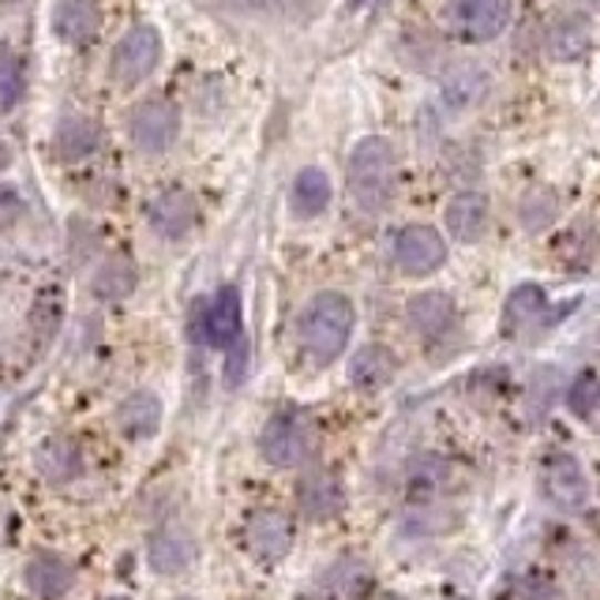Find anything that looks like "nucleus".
Here are the masks:
<instances>
[{"label":"nucleus","mask_w":600,"mask_h":600,"mask_svg":"<svg viewBox=\"0 0 600 600\" xmlns=\"http://www.w3.org/2000/svg\"><path fill=\"white\" fill-rule=\"evenodd\" d=\"M346 184H349V200L357 203V211H364V214L387 211V206L395 203V189H398V159H395L390 140L368 135V140H360L353 146Z\"/></svg>","instance_id":"1"},{"label":"nucleus","mask_w":600,"mask_h":600,"mask_svg":"<svg viewBox=\"0 0 600 600\" xmlns=\"http://www.w3.org/2000/svg\"><path fill=\"white\" fill-rule=\"evenodd\" d=\"M353 327H357V308L346 293H319L301 312V346L316 364H330L346 353Z\"/></svg>","instance_id":"2"},{"label":"nucleus","mask_w":600,"mask_h":600,"mask_svg":"<svg viewBox=\"0 0 600 600\" xmlns=\"http://www.w3.org/2000/svg\"><path fill=\"white\" fill-rule=\"evenodd\" d=\"M192 338L206 342L214 349H230L244 338V323H241V293L233 285H222L206 304L192 308Z\"/></svg>","instance_id":"3"},{"label":"nucleus","mask_w":600,"mask_h":600,"mask_svg":"<svg viewBox=\"0 0 600 600\" xmlns=\"http://www.w3.org/2000/svg\"><path fill=\"white\" fill-rule=\"evenodd\" d=\"M159 61H162L159 27L140 23V27H132V31H124L121 42H116L113 57H110V80L116 87H135L159 68Z\"/></svg>","instance_id":"4"},{"label":"nucleus","mask_w":600,"mask_h":600,"mask_svg":"<svg viewBox=\"0 0 600 600\" xmlns=\"http://www.w3.org/2000/svg\"><path fill=\"white\" fill-rule=\"evenodd\" d=\"M308 447H312V431L304 425L301 413L293 409H282L263 425L260 431V455L278 469H293L308 458Z\"/></svg>","instance_id":"5"},{"label":"nucleus","mask_w":600,"mask_h":600,"mask_svg":"<svg viewBox=\"0 0 600 600\" xmlns=\"http://www.w3.org/2000/svg\"><path fill=\"white\" fill-rule=\"evenodd\" d=\"M395 263L406 278H428L447 263V241H443L436 225H406L395 241Z\"/></svg>","instance_id":"6"},{"label":"nucleus","mask_w":600,"mask_h":600,"mask_svg":"<svg viewBox=\"0 0 600 600\" xmlns=\"http://www.w3.org/2000/svg\"><path fill=\"white\" fill-rule=\"evenodd\" d=\"M447 16L466 42H491L515 19V0H450Z\"/></svg>","instance_id":"7"},{"label":"nucleus","mask_w":600,"mask_h":600,"mask_svg":"<svg viewBox=\"0 0 600 600\" xmlns=\"http://www.w3.org/2000/svg\"><path fill=\"white\" fill-rule=\"evenodd\" d=\"M128 132H132V143L146 154H162L170 151L176 132H181V113L173 110L165 98H146L128 116Z\"/></svg>","instance_id":"8"},{"label":"nucleus","mask_w":600,"mask_h":600,"mask_svg":"<svg viewBox=\"0 0 600 600\" xmlns=\"http://www.w3.org/2000/svg\"><path fill=\"white\" fill-rule=\"evenodd\" d=\"M545 491L548 499L567 510V515H582L589 507V477L582 461L574 455H552L545 461Z\"/></svg>","instance_id":"9"},{"label":"nucleus","mask_w":600,"mask_h":600,"mask_svg":"<svg viewBox=\"0 0 600 600\" xmlns=\"http://www.w3.org/2000/svg\"><path fill=\"white\" fill-rule=\"evenodd\" d=\"M244 545L255 559L263 563H278V559L289 556L293 548V521L282 515V510H255V515L244 521Z\"/></svg>","instance_id":"10"},{"label":"nucleus","mask_w":600,"mask_h":600,"mask_svg":"<svg viewBox=\"0 0 600 600\" xmlns=\"http://www.w3.org/2000/svg\"><path fill=\"white\" fill-rule=\"evenodd\" d=\"M53 31L68 45H91L102 31V8L98 0H61L53 8Z\"/></svg>","instance_id":"11"},{"label":"nucleus","mask_w":600,"mask_h":600,"mask_svg":"<svg viewBox=\"0 0 600 600\" xmlns=\"http://www.w3.org/2000/svg\"><path fill=\"white\" fill-rule=\"evenodd\" d=\"M297 504L312 521H327V518L342 515V507H346V491H342L338 477L327 474V469H312L297 488Z\"/></svg>","instance_id":"12"},{"label":"nucleus","mask_w":600,"mask_h":600,"mask_svg":"<svg viewBox=\"0 0 600 600\" xmlns=\"http://www.w3.org/2000/svg\"><path fill=\"white\" fill-rule=\"evenodd\" d=\"M406 319L420 338H443V334L455 327L458 312H455V301H450L447 293L425 289L406 304Z\"/></svg>","instance_id":"13"},{"label":"nucleus","mask_w":600,"mask_h":600,"mask_svg":"<svg viewBox=\"0 0 600 600\" xmlns=\"http://www.w3.org/2000/svg\"><path fill=\"white\" fill-rule=\"evenodd\" d=\"M443 230L461 244H474L488 230V200L480 192H458L443 211Z\"/></svg>","instance_id":"14"},{"label":"nucleus","mask_w":600,"mask_h":600,"mask_svg":"<svg viewBox=\"0 0 600 600\" xmlns=\"http://www.w3.org/2000/svg\"><path fill=\"white\" fill-rule=\"evenodd\" d=\"M151 225L165 241H181L195 225V200L189 192H162L151 203Z\"/></svg>","instance_id":"15"},{"label":"nucleus","mask_w":600,"mask_h":600,"mask_svg":"<svg viewBox=\"0 0 600 600\" xmlns=\"http://www.w3.org/2000/svg\"><path fill=\"white\" fill-rule=\"evenodd\" d=\"M589 45H593V23H589L586 16H563L548 27V53H552L556 61L563 64L582 61Z\"/></svg>","instance_id":"16"},{"label":"nucleus","mask_w":600,"mask_h":600,"mask_svg":"<svg viewBox=\"0 0 600 600\" xmlns=\"http://www.w3.org/2000/svg\"><path fill=\"white\" fill-rule=\"evenodd\" d=\"M116 425L128 439H151L162 428V401L151 390H135L116 406Z\"/></svg>","instance_id":"17"},{"label":"nucleus","mask_w":600,"mask_h":600,"mask_svg":"<svg viewBox=\"0 0 600 600\" xmlns=\"http://www.w3.org/2000/svg\"><path fill=\"white\" fill-rule=\"evenodd\" d=\"M334 200V189H330V176L319 170V165H308V170L297 173L293 181V192H289V206L297 218H319L323 211L330 206Z\"/></svg>","instance_id":"18"},{"label":"nucleus","mask_w":600,"mask_h":600,"mask_svg":"<svg viewBox=\"0 0 600 600\" xmlns=\"http://www.w3.org/2000/svg\"><path fill=\"white\" fill-rule=\"evenodd\" d=\"M395 372H398V360L387 346H364L353 353V360H349V383L357 390L387 387V383L395 379Z\"/></svg>","instance_id":"19"},{"label":"nucleus","mask_w":600,"mask_h":600,"mask_svg":"<svg viewBox=\"0 0 600 600\" xmlns=\"http://www.w3.org/2000/svg\"><path fill=\"white\" fill-rule=\"evenodd\" d=\"M72 563L53 552H38L31 563H27V586L34 589L42 600H61L68 589H72Z\"/></svg>","instance_id":"20"},{"label":"nucleus","mask_w":600,"mask_h":600,"mask_svg":"<svg viewBox=\"0 0 600 600\" xmlns=\"http://www.w3.org/2000/svg\"><path fill=\"white\" fill-rule=\"evenodd\" d=\"M38 469H42L53 485H64V480H75L83 474V455L72 439L53 436L42 443V450H38Z\"/></svg>","instance_id":"21"},{"label":"nucleus","mask_w":600,"mask_h":600,"mask_svg":"<svg viewBox=\"0 0 600 600\" xmlns=\"http://www.w3.org/2000/svg\"><path fill=\"white\" fill-rule=\"evenodd\" d=\"M140 285V267L128 255H110L94 274V297L98 301H124Z\"/></svg>","instance_id":"22"},{"label":"nucleus","mask_w":600,"mask_h":600,"mask_svg":"<svg viewBox=\"0 0 600 600\" xmlns=\"http://www.w3.org/2000/svg\"><path fill=\"white\" fill-rule=\"evenodd\" d=\"M98 146H102V128L83 121V116H72L57 128V159L61 162H83Z\"/></svg>","instance_id":"23"},{"label":"nucleus","mask_w":600,"mask_h":600,"mask_svg":"<svg viewBox=\"0 0 600 600\" xmlns=\"http://www.w3.org/2000/svg\"><path fill=\"white\" fill-rule=\"evenodd\" d=\"M151 563L154 570H162V574H181V570L192 563V540L173 526L159 529L151 540Z\"/></svg>","instance_id":"24"},{"label":"nucleus","mask_w":600,"mask_h":600,"mask_svg":"<svg viewBox=\"0 0 600 600\" xmlns=\"http://www.w3.org/2000/svg\"><path fill=\"white\" fill-rule=\"evenodd\" d=\"M545 316V289L540 285H518L515 293L507 297V308H504V319H507V330H526Z\"/></svg>","instance_id":"25"},{"label":"nucleus","mask_w":600,"mask_h":600,"mask_svg":"<svg viewBox=\"0 0 600 600\" xmlns=\"http://www.w3.org/2000/svg\"><path fill=\"white\" fill-rule=\"evenodd\" d=\"M567 409L574 413V417H593V413L600 409V376L597 372H582V376L570 383Z\"/></svg>","instance_id":"26"},{"label":"nucleus","mask_w":600,"mask_h":600,"mask_svg":"<svg viewBox=\"0 0 600 600\" xmlns=\"http://www.w3.org/2000/svg\"><path fill=\"white\" fill-rule=\"evenodd\" d=\"M364 586H368V570L360 563H338L327 574V593L330 600H353L364 593Z\"/></svg>","instance_id":"27"},{"label":"nucleus","mask_w":600,"mask_h":600,"mask_svg":"<svg viewBox=\"0 0 600 600\" xmlns=\"http://www.w3.org/2000/svg\"><path fill=\"white\" fill-rule=\"evenodd\" d=\"M23 98V61L8 49H0V105H16Z\"/></svg>","instance_id":"28"},{"label":"nucleus","mask_w":600,"mask_h":600,"mask_svg":"<svg viewBox=\"0 0 600 600\" xmlns=\"http://www.w3.org/2000/svg\"><path fill=\"white\" fill-rule=\"evenodd\" d=\"M556 214V203L545 200V195H526V203H521V225L526 230H540V225H548Z\"/></svg>","instance_id":"29"},{"label":"nucleus","mask_w":600,"mask_h":600,"mask_svg":"<svg viewBox=\"0 0 600 600\" xmlns=\"http://www.w3.org/2000/svg\"><path fill=\"white\" fill-rule=\"evenodd\" d=\"M225 353H230V360H225V379H230V387H237L244 368H248V342L241 338L237 346H230Z\"/></svg>","instance_id":"30"},{"label":"nucleus","mask_w":600,"mask_h":600,"mask_svg":"<svg viewBox=\"0 0 600 600\" xmlns=\"http://www.w3.org/2000/svg\"><path fill=\"white\" fill-rule=\"evenodd\" d=\"M23 218V200H19L16 189H8V184H0V230L4 225H12Z\"/></svg>","instance_id":"31"},{"label":"nucleus","mask_w":600,"mask_h":600,"mask_svg":"<svg viewBox=\"0 0 600 600\" xmlns=\"http://www.w3.org/2000/svg\"><path fill=\"white\" fill-rule=\"evenodd\" d=\"M237 8H252V12H260V8H271L274 0H233Z\"/></svg>","instance_id":"32"},{"label":"nucleus","mask_w":600,"mask_h":600,"mask_svg":"<svg viewBox=\"0 0 600 600\" xmlns=\"http://www.w3.org/2000/svg\"><path fill=\"white\" fill-rule=\"evenodd\" d=\"M372 4H376V0H349L353 12H360V8H372Z\"/></svg>","instance_id":"33"},{"label":"nucleus","mask_w":600,"mask_h":600,"mask_svg":"<svg viewBox=\"0 0 600 600\" xmlns=\"http://www.w3.org/2000/svg\"><path fill=\"white\" fill-rule=\"evenodd\" d=\"M0 162H12V151H8V146H0Z\"/></svg>","instance_id":"34"},{"label":"nucleus","mask_w":600,"mask_h":600,"mask_svg":"<svg viewBox=\"0 0 600 600\" xmlns=\"http://www.w3.org/2000/svg\"><path fill=\"white\" fill-rule=\"evenodd\" d=\"M379 600H406V597H398V593H383Z\"/></svg>","instance_id":"35"},{"label":"nucleus","mask_w":600,"mask_h":600,"mask_svg":"<svg viewBox=\"0 0 600 600\" xmlns=\"http://www.w3.org/2000/svg\"><path fill=\"white\" fill-rule=\"evenodd\" d=\"M176 600H192V597H176Z\"/></svg>","instance_id":"36"},{"label":"nucleus","mask_w":600,"mask_h":600,"mask_svg":"<svg viewBox=\"0 0 600 600\" xmlns=\"http://www.w3.org/2000/svg\"><path fill=\"white\" fill-rule=\"evenodd\" d=\"M110 600H124V597H110Z\"/></svg>","instance_id":"37"},{"label":"nucleus","mask_w":600,"mask_h":600,"mask_svg":"<svg viewBox=\"0 0 600 600\" xmlns=\"http://www.w3.org/2000/svg\"><path fill=\"white\" fill-rule=\"evenodd\" d=\"M458 600H466V597H458Z\"/></svg>","instance_id":"38"}]
</instances>
